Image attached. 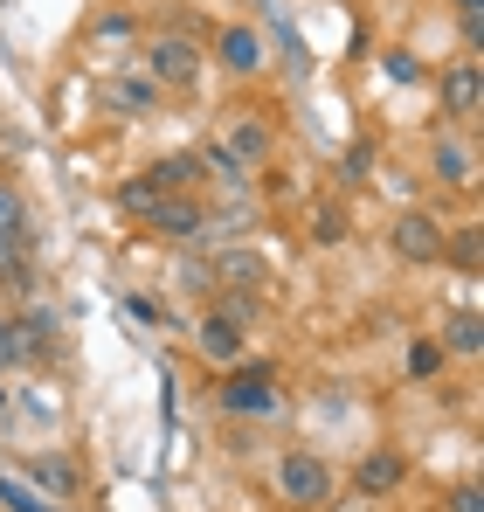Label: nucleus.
Instances as JSON below:
<instances>
[{"label":"nucleus","mask_w":484,"mask_h":512,"mask_svg":"<svg viewBox=\"0 0 484 512\" xmlns=\"http://www.w3.org/2000/svg\"><path fill=\"white\" fill-rule=\"evenodd\" d=\"M312 243H346V208H319L312 215Z\"/></svg>","instance_id":"21"},{"label":"nucleus","mask_w":484,"mask_h":512,"mask_svg":"<svg viewBox=\"0 0 484 512\" xmlns=\"http://www.w3.org/2000/svg\"><path fill=\"white\" fill-rule=\"evenodd\" d=\"M215 146H222L242 173H263V167H270V153H277V125H270V118H256V111H236V118H229V132H222Z\"/></svg>","instance_id":"8"},{"label":"nucleus","mask_w":484,"mask_h":512,"mask_svg":"<svg viewBox=\"0 0 484 512\" xmlns=\"http://www.w3.org/2000/svg\"><path fill=\"white\" fill-rule=\"evenodd\" d=\"M14 333H21V360H49V353L63 346V312H56V305H28V312L14 319Z\"/></svg>","instance_id":"13"},{"label":"nucleus","mask_w":484,"mask_h":512,"mask_svg":"<svg viewBox=\"0 0 484 512\" xmlns=\"http://www.w3.org/2000/svg\"><path fill=\"white\" fill-rule=\"evenodd\" d=\"M443 360H450V353H443L436 340H415V346H408V381H436Z\"/></svg>","instance_id":"18"},{"label":"nucleus","mask_w":484,"mask_h":512,"mask_svg":"<svg viewBox=\"0 0 484 512\" xmlns=\"http://www.w3.org/2000/svg\"><path fill=\"white\" fill-rule=\"evenodd\" d=\"M443 236H450V222L429 215V208H402L388 222V250L402 256V263H443Z\"/></svg>","instance_id":"6"},{"label":"nucleus","mask_w":484,"mask_h":512,"mask_svg":"<svg viewBox=\"0 0 484 512\" xmlns=\"http://www.w3.org/2000/svg\"><path fill=\"white\" fill-rule=\"evenodd\" d=\"M160 97L166 90L153 77H104V111H118V118H153Z\"/></svg>","instance_id":"14"},{"label":"nucleus","mask_w":484,"mask_h":512,"mask_svg":"<svg viewBox=\"0 0 484 512\" xmlns=\"http://www.w3.org/2000/svg\"><path fill=\"white\" fill-rule=\"evenodd\" d=\"M402 485H408V450H402V443H374V450H360V464H353V499L381 506V499H395Z\"/></svg>","instance_id":"5"},{"label":"nucleus","mask_w":484,"mask_h":512,"mask_svg":"<svg viewBox=\"0 0 484 512\" xmlns=\"http://www.w3.org/2000/svg\"><path fill=\"white\" fill-rule=\"evenodd\" d=\"M0 464H7V457H0Z\"/></svg>","instance_id":"28"},{"label":"nucleus","mask_w":484,"mask_h":512,"mask_svg":"<svg viewBox=\"0 0 484 512\" xmlns=\"http://www.w3.org/2000/svg\"><path fill=\"white\" fill-rule=\"evenodd\" d=\"M270 485H277L284 506H298V512L332 506V492H339V478H332V464H325L319 450H284L277 471H270Z\"/></svg>","instance_id":"2"},{"label":"nucleus","mask_w":484,"mask_h":512,"mask_svg":"<svg viewBox=\"0 0 484 512\" xmlns=\"http://www.w3.org/2000/svg\"><path fill=\"white\" fill-rule=\"evenodd\" d=\"M7 409H14V388H7V374H0V416H7Z\"/></svg>","instance_id":"26"},{"label":"nucleus","mask_w":484,"mask_h":512,"mask_svg":"<svg viewBox=\"0 0 484 512\" xmlns=\"http://www.w3.org/2000/svg\"><path fill=\"white\" fill-rule=\"evenodd\" d=\"M215 70L222 77H256L263 63H270V49H263V28H249V21H229V28H215Z\"/></svg>","instance_id":"11"},{"label":"nucleus","mask_w":484,"mask_h":512,"mask_svg":"<svg viewBox=\"0 0 484 512\" xmlns=\"http://www.w3.org/2000/svg\"><path fill=\"white\" fill-rule=\"evenodd\" d=\"M443 263H457V270H464V277H478V222H471V229H457V236H443Z\"/></svg>","instance_id":"17"},{"label":"nucleus","mask_w":484,"mask_h":512,"mask_svg":"<svg viewBox=\"0 0 484 512\" xmlns=\"http://www.w3.org/2000/svg\"><path fill=\"white\" fill-rule=\"evenodd\" d=\"M215 409H222V416H242V423H277V416L291 409V395H284V374H277V360H249V353H242L236 367H222Z\"/></svg>","instance_id":"1"},{"label":"nucleus","mask_w":484,"mask_h":512,"mask_svg":"<svg viewBox=\"0 0 484 512\" xmlns=\"http://www.w3.org/2000/svg\"><path fill=\"white\" fill-rule=\"evenodd\" d=\"M139 56H146V77H153L160 90H194L201 70H208V49L187 42V35H153Z\"/></svg>","instance_id":"3"},{"label":"nucleus","mask_w":484,"mask_h":512,"mask_svg":"<svg viewBox=\"0 0 484 512\" xmlns=\"http://www.w3.org/2000/svg\"><path fill=\"white\" fill-rule=\"evenodd\" d=\"M194 353H201L208 367H236L242 353H249V326H242L236 312H222V305H208V312L194 319Z\"/></svg>","instance_id":"7"},{"label":"nucleus","mask_w":484,"mask_h":512,"mask_svg":"<svg viewBox=\"0 0 484 512\" xmlns=\"http://www.w3.org/2000/svg\"><path fill=\"white\" fill-rule=\"evenodd\" d=\"M21 478H28L42 499H56V506L83 492V471H77V457H70V450H35V457L21 464Z\"/></svg>","instance_id":"12"},{"label":"nucleus","mask_w":484,"mask_h":512,"mask_svg":"<svg viewBox=\"0 0 484 512\" xmlns=\"http://www.w3.org/2000/svg\"><path fill=\"white\" fill-rule=\"evenodd\" d=\"M139 222H146L160 243H201V236H208V208H201L194 194H160Z\"/></svg>","instance_id":"10"},{"label":"nucleus","mask_w":484,"mask_h":512,"mask_svg":"<svg viewBox=\"0 0 484 512\" xmlns=\"http://www.w3.org/2000/svg\"><path fill=\"white\" fill-rule=\"evenodd\" d=\"M436 111L450 118V125H478V111H484V70H478V56H457V63H443L436 70Z\"/></svg>","instance_id":"4"},{"label":"nucleus","mask_w":484,"mask_h":512,"mask_svg":"<svg viewBox=\"0 0 484 512\" xmlns=\"http://www.w3.org/2000/svg\"><path fill=\"white\" fill-rule=\"evenodd\" d=\"M457 14H484V0H457Z\"/></svg>","instance_id":"27"},{"label":"nucleus","mask_w":484,"mask_h":512,"mask_svg":"<svg viewBox=\"0 0 484 512\" xmlns=\"http://www.w3.org/2000/svg\"><path fill=\"white\" fill-rule=\"evenodd\" d=\"M21 229H28V201L14 180H0V236H21Z\"/></svg>","instance_id":"20"},{"label":"nucleus","mask_w":484,"mask_h":512,"mask_svg":"<svg viewBox=\"0 0 484 512\" xmlns=\"http://www.w3.org/2000/svg\"><path fill=\"white\" fill-rule=\"evenodd\" d=\"M132 319H146V326H160L166 305H153V298H132Z\"/></svg>","instance_id":"25"},{"label":"nucleus","mask_w":484,"mask_h":512,"mask_svg":"<svg viewBox=\"0 0 484 512\" xmlns=\"http://www.w3.org/2000/svg\"><path fill=\"white\" fill-rule=\"evenodd\" d=\"M153 180H160V194H187L194 180H201V160H187V153H166V160H153Z\"/></svg>","instance_id":"16"},{"label":"nucleus","mask_w":484,"mask_h":512,"mask_svg":"<svg viewBox=\"0 0 484 512\" xmlns=\"http://www.w3.org/2000/svg\"><path fill=\"white\" fill-rule=\"evenodd\" d=\"M450 512H484V492L478 485H457V492H450Z\"/></svg>","instance_id":"24"},{"label":"nucleus","mask_w":484,"mask_h":512,"mask_svg":"<svg viewBox=\"0 0 484 512\" xmlns=\"http://www.w3.org/2000/svg\"><path fill=\"white\" fill-rule=\"evenodd\" d=\"M429 167H436L443 187L471 194V187H478V146H471V132H464V125H443V132L429 139Z\"/></svg>","instance_id":"9"},{"label":"nucleus","mask_w":484,"mask_h":512,"mask_svg":"<svg viewBox=\"0 0 484 512\" xmlns=\"http://www.w3.org/2000/svg\"><path fill=\"white\" fill-rule=\"evenodd\" d=\"M90 35H97V42H132V14H104Z\"/></svg>","instance_id":"23"},{"label":"nucleus","mask_w":484,"mask_h":512,"mask_svg":"<svg viewBox=\"0 0 484 512\" xmlns=\"http://www.w3.org/2000/svg\"><path fill=\"white\" fill-rule=\"evenodd\" d=\"M436 346H443V353H464V360H478V353H484V319L471 312V305H457V312L443 319Z\"/></svg>","instance_id":"15"},{"label":"nucleus","mask_w":484,"mask_h":512,"mask_svg":"<svg viewBox=\"0 0 484 512\" xmlns=\"http://www.w3.org/2000/svg\"><path fill=\"white\" fill-rule=\"evenodd\" d=\"M153 201H160V180H153V173H139V180L118 187V208H125V215H146Z\"/></svg>","instance_id":"19"},{"label":"nucleus","mask_w":484,"mask_h":512,"mask_svg":"<svg viewBox=\"0 0 484 512\" xmlns=\"http://www.w3.org/2000/svg\"><path fill=\"white\" fill-rule=\"evenodd\" d=\"M7 367H21V333H14V319L0 312V374H7Z\"/></svg>","instance_id":"22"}]
</instances>
